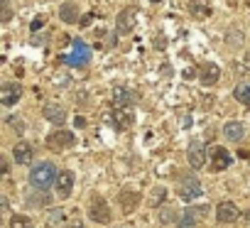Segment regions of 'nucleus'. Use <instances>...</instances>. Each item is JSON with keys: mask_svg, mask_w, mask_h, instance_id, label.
I'll return each instance as SVG.
<instances>
[{"mask_svg": "<svg viewBox=\"0 0 250 228\" xmlns=\"http://www.w3.org/2000/svg\"><path fill=\"white\" fill-rule=\"evenodd\" d=\"M57 167L52 165V162H40V165H35L32 167V172H30V184L35 187V189H49L52 184H57Z\"/></svg>", "mask_w": 250, "mask_h": 228, "instance_id": "obj_1", "label": "nucleus"}, {"mask_svg": "<svg viewBox=\"0 0 250 228\" xmlns=\"http://www.w3.org/2000/svg\"><path fill=\"white\" fill-rule=\"evenodd\" d=\"M135 27H138V10L135 8H125V10L118 13V18H115L118 35H130Z\"/></svg>", "mask_w": 250, "mask_h": 228, "instance_id": "obj_2", "label": "nucleus"}, {"mask_svg": "<svg viewBox=\"0 0 250 228\" xmlns=\"http://www.w3.org/2000/svg\"><path fill=\"white\" fill-rule=\"evenodd\" d=\"M47 145L52 150H66V147H74L76 145V138H74L71 130H57V133H52L47 138Z\"/></svg>", "mask_w": 250, "mask_h": 228, "instance_id": "obj_3", "label": "nucleus"}, {"mask_svg": "<svg viewBox=\"0 0 250 228\" xmlns=\"http://www.w3.org/2000/svg\"><path fill=\"white\" fill-rule=\"evenodd\" d=\"M208 206L206 204H201V206H189L184 213H182V218H179V226H194V223H199V221H204L206 216H208Z\"/></svg>", "mask_w": 250, "mask_h": 228, "instance_id": "obj_4", "label": "nucleus"}, {"mask_svg": "<svg viewBox=\"0 0 250 228\" xmlns=\"http://www.w3.org/2000/svg\"><path fill=\"white\" fill-rule=\"evenodd\" d=\"M64 62H69V64H74V66H83V64L91 62V49H88L81 40H74V52H71V57L64 59Z\"/></svg>", "mask_w": 250, "mask_h": 228, "instance_id": "obj_5", "label": "nucleus"}, {"mask_svg": "<svg viewBox=\"0 0 250 228\" xmlns=\"http://www.w3.org/2000/svg\"><path fill=\"white\" fill-rule=\"evenodd\" d=\"M187 160L194 169H201L206 165V145L204 143H191L187 150Z\"/></svg>", "mask_w": 250, "mask_h": 228, "instance_id": "obj_6", "label": "nucleus"}, {"mask_svg": "<svg viewBox=\"0 0 250 228\" xmlns=\"http://www.w3.org/2000/svg\"><path fill=\"white\" fill-rule=\"evenodd\" d=\"M88 216L96 221V223H110V208L103 199H93L91 208H88Z\"/></svg>", "mask_w": 250, "mask_h": 228, "instance_id": "obj_7", "label": "nucleus"}, {"mask_svg": "<svg viewBox=\"0 0 250 228\" xmlns=\"http://www.w3.org/2000/svg\"><path fill=\"white\" fill-rule=\"evenodd\" d=\"M113 123H115V128H120V130L130 128V125H133V108H130V105H115Z\"/></svg>", "mask_w": 250, "mask_h": 228, "instance_id": "obj_8", "label": "nucleus"}, {"mask_svg": "<svg viewBox=\"0 0 250 228\" xmlns=\"http://www.w3.org/2000/svg\"><path fill=\"white\" fill-rule=\"evenodd\" d=\"M230 155L223 150V147H213V152H211V172H223V169H228L230 167Z\"/></svg>", "mask_w": 250, "mask_h": 228, "instance_id": "obj_9", "label": "nucleus"}, {"mask_svg": "<svg viewBox=\"0 0 250 228\" xmlns=\"http://www.w3.org/2000/svg\"><path fill=\"white\" fill-rule=\"evenodd\" d=\"M20 93H22V86L5 83L3 88H0V103H3V105H15L20 101Z\"/></svg>", "mask_w": 250, "mask_h": 228, "instance_id": "obj_10", "label": "nucleus"}, {"mask_svg": "<svg viewBox=\"0 0 250 228\" xmlns=\"http://www.w3.org/2000/svg\"><path fill=\"white\" fill-rule=\"evenodd\" d=\"M238 216H240V211H238V206L230 204V201H223V204L216 208V218H218V223H233Z\"/></svg>", "mask_w": 250, "mask_h": 228, "instance_id": "obj_11", "label": "nucleus"}, {"mask_svg": "<svg viewBox=\"0 0 250 228\" xmlns=\"http://www.w3.org/2000/svg\"><path fill=\"white\" fill-rule=\"evenodd\" d=\"M179 196H182L184 201L199 199V196H201V184H199L196 179H184L182 187H179Z\"/></svg>", "mask_w": 250, "mask_h": 228, "instance_id": "obj_12", "label": "nucleus"}, {"mask_svg": "<svg viewBox=\"0 0 250 228\" xmlns=\"http://www.w3.org/2000/svg\"><path fill=\"white\" fill-rule=\"evenodd\" d=\"M71 189H74V172H59V177H57V191H59V196L66 199L71 194Z\"/></svg>", "mask_w": 250, "mask_h": 228, "instance_id": "obj_13", "label": "nucleus"}, {"mask_svg": "<svg viewBox=\"0 0 250 228\" xmlns=\"http://www.w3.org/2000/svg\"><path fill=\"white\" fill-rule=\"evenodd\" d=\"M199 76H201V83L204 86H213L218 81V76H221V69H218V64H204L201 71H199Z\"/></svg>", "mask_w": 250, "mask_h": 228, "instance_id": "obj_14", "label": "nucleus"}, {"mask_svg": "<svg viewBox=\"0 0 250 228\" xmlns=\"http://www.w3.org/2000/svg\"><path fill=\"white\" fill-rule=\"evenodd\" d=\"M13 155H15L18 165H30V162H32V157H35V150H32V145H30V143H18V145H15V150H13Z\"/></svg>", "mask_w": 250, "mask_h": 228, "instance_id": "obj_15", "label": "nucleus"}, {"mask_svg": "<svg viewBox=\"0 0 250 228\" xmlns=\"http://www.w3.org/2000/svg\"><path fill=\"white\" fill-rule=\"evenodd\" d=\"M44 118H47V121H52L54 125H62V123L66 121V110H64L62 105H57V103L44 105Z\"/></svg>", "mask_w": 250, "mask_h": 228, "instance_id": "obj_16", "label": "nucleus"}, {"mask_svg": "<svg viewBox=\"0 0 250 228\" xmlns=\"http://www.w3.org/2000/svg\"><path fill=\"white\" fill-rule=\"evenodd\" d=\"M138 204H140V194H135V191H123L120 194V208H123V213H133L138 208Z\"/></svg>", "mask_w": 250, "mask_h": 228, "instance_id": "obj_17", "label": "nucleus"}, {"mask_svg": "<svg viewBox=\"0 0 250 228\" xmlns=\"http://www.w3.org/2000/svg\"><path fill=\"white\" fill-rule=\"evenodd\" d=\"M223 133H226V138H228L230 143H240V140L245 138V128H243V123H238V121H230V123H226Z\"/></svg>", "mask_w": 250, "mask_h": 228, "instance_id": "obj_18", "label": "nucleus"}, {"mask_svg": "<svg viewBox=\"0 0 250 228\" xmlns=\"http://www.w3.org/2000/svg\"><path fill=\"white\" fill-rule=\"evenodd\" d=\"M59 18H62L64 22H69V25H71V22H76V20H79V8H76L74 3H64V5L59 8Z\"/></svg>", "mask_w": 250, "mask_h": 228, "instance_id": "obj_19", "label": "nucleus"}, {"mask_svg": "<svg viewBox=\"0 0 250 228\" xmlns=\"http://www.w3.org/2000/svg\"><path fill=\"white\" fill-rule=\"evenodd\" d=\"M27 204L35 206V208H44V206L52 204V199L44 194V189H40V194H27Z\"/></svg>", "mask_w": 250, "mask_h": 228, "instance_id": "obj_20", "label": "nucleus"}, {"mask_svg": "<svg viewBox=\"0 0 250 228\" xmlns=\"http://www.w3.org/2000/svg\"><path fill=\"white\" fill-rule=\"evenodd\" d=\"M233 96H235V101L250 105V83H238L235 91H233Z\"/></svg>", "mask_w": 250, "mask_h": 228, "instance_id": "obj_21", "label": "nucleus"}, {"mask_svg": "<svg viewBox=\"0 0 250 228\" xmlns=\"http://www.w3.org/2000/svg\"><path fill=\"white\" fill-rule=\"evenodd\" d=\"M133 98H135V96L128 93L125 88H115V91H113V101H115V105H130Z\"/></svg>", "mask_w": 250, "mask_h": 228, "instance_id": "obj_22", "label": "nucleus"}, {"mask_svg": "<svg viewBox=\"0 0 250 228\" xmlns=\"http://www.w3.org/2000/svg\"><path fill=\"white\" fill-rule=\"evenodd\" d=\"M10 226H13V228H32L30 218H27V216H20V213H15V216L10 218Z\"/></svg>", "mask_w": 250, "mask_h": 228, "instance_id": "obj_23", "label": "nucleus"}, {"mask_svg": "<svg viewBox=\"0 0 250 228\" xmlns=\"http://www.w3.org/2000/svg\"><path fill=\"white\" fill-rule=\"evenodd\" d=\"M191 15L206 18V15H208V8H206V3H201V0H199V3H196V0H194V3H191Z\"/></svg>", "mask_w": 250, "mask_h": 228, "instance_id": "obj_24", "label": "nucleus"}, {"mask_svg": "<svg viewBox=\"0 0 250 228\" xmlns=\"http://www.w3.org/2000/svg\"><path fill=\"white\" fill-rule=\"evenodd\" d=\"M226 40H228V44H243V35L240 32H235V30H228V35H226Z\"/></svg>", "mask_w": 250, "mask_h": 228, "instance_id": "obj_25", "label": "nucleus"}, {"mask_svg": "<svg viewBox=\"0 0 250 228\" xmlns=\"http://www.w3.org/2000/svg\"><path fill=\"white\" fill-rule=\"evenodd\" d=\"M8 123H10V128H13L15 133H20V135L25 133V123H22L20 118H8Z\"/></svg>", "mask_w": 250, "mask_h": 228, "instance_id": "obj_26", "label": "nucleus"}, {"mask_svg": "<svg viewBox=\"0 0 250 228\" xmlns=\"http://www.w3.org/2000/svg\"><path fill=\"white\" fill-rule=\"evenodd\" d=\"M44 22H47V20L40 15V18H35V20H32V27H30V30H32V32H40V30L44 27Z\"/></svg>", "mask_w": 250, "mask_h": 228, "instance_id": "obj_27", "label": "nucleus"}, {"mask_svg": "<svg viewBox=\"0 0 250 228\" xmlns=\"http://www.w3.org/2000/svg\"><path fill=\"white\" fill-rule=\"evenodd\" d=\"M10 15H13V13H10L8 0H3V22H8V20H10Z\"/></svg>", "mask_w": 250, "mask_h": 228, "instance_id": "obj_28", "label": "nucleus"}, {"mask_svg": "<svg viewBox=\"0 0 250 228\" xmlns=\"http://www.w3.org/2000/svg\"><path fill=\"white\" fill-rule=\"evenodd\" d=\"M0 165H3V172L8 174V169H10V165H8V160H5V157H0Z\"/></svg>", "mask_w": 250, "mask_h": 228, "instance_id": "obj_29", "label": "nucleus"}, {"mask_svg": "<svg viewBox=\"0 0 250 228\" xmlns=\"http://www.w3.org/2000/svg\"><path fill=\"white\" fill-rule=\"evenodd\" d=\"M91 20H93V15H83V18H81V25H83V27H86V25H88V22H91Z\"/></svg>", "mask_w": 250, "mask_h": 228, "instance_id": "obj_30", "label": "nucleus"}, {"mask_svg": "<svg viewBox=\"0 0 250 228\" xmlns=\"http://www.w3.org/2000/svg\"><path fill=\"white\" fill-rule=\"evenodd\" d=\"M76 125H79V128H83V125H86V118H79V116H76Z\"/></svg>", "mask_w": 250, "mask_h": 228, "instance_id": "obj_31", "label": "nucleus"}, {"mask_svg": "<svg viewBox=\"0 0 250 228\" xmlns=\"http://www.w3.org/2000/svg\"><path fill=\"white\" fill-rule=\"evenodd\" d=\"M245 66H248V71H250V52L245 54Z\"/></svg>", "mask_w": 250, "mask_h": 228, "instance_id": "obj_32", "label": "nucleus"}, {"mask_svg": "<svg viewBox=\"0 0 250 228\" xmlns=\"http://www.w3.org/2000/svg\"><path fill=\"white\" fill-rule=\"evenodd\" d=\"M179 228H191V226H179Z\"/></svg>", "mask_w": 250, "mask_h": 228, "instance_id": "obj_33", "label": "nucleus"}, {"mask_svg": "<svg viewBox=\"0 0 250 228\" xmlns=\"http://www.w3.org/2000/svg\"><path fill=\"white\" fill-rule=\"evenodd\" d=\"M71 228H81V226H71Z\"/></svg>", "mask_w": 250, "mask_h": 228, "instance_id": "obj_34", "label": "nucleus"}, {"mask_svg": "<svg viewBox=\"0 0 250 228\" xmlns=\"http://www.w3.org/2000/svg\"><path fill=\"white\" fill-rule=\"evenodd\" d=\"M152 3H160V0H152Z\"/></svg>", "mask_w": 250, "mask_h": 228, "instance_id": "obj_35", "label": "nucleus"}]
</instances>
